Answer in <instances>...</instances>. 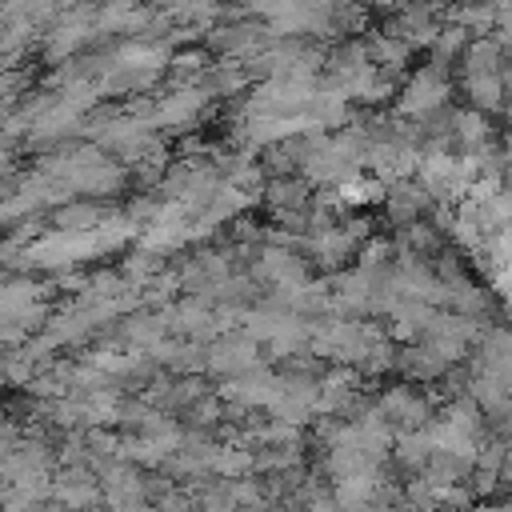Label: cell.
<instances>
[{"mask_svg": "<svg viewBox=\"0 0 512 512\" xmlns=\"http://www.w3.org/2000/svg\"><path fill=\"white\" fill-rule=\"evenodd\" d=\"M448 96H452V80H448L444 64H440V60H432V64L416 68V72L400 84V92H396V112L424 120V116L440 112V108L448 104Z\"/></svg>", "mask_w": 512, "mask_h": 512, "instance_id": "obj_1", "label": "cell"}, {"mask_svg": "<svg viewBox=\"0 0 512 512\" xmlns=\"http://www.w3.org/2000/svg\"><path fill=\"white\" fill-rule=\"evenodd\" d=\"M276 392H280V376L260 364H252L236 376H224V384H220V396L232 400L236 408H268Z\"/></svg>", "mask_w": 512, "mask_h": 512, "instance_id": "obj_2", "label": "cell"}, {"mask_svg": "<svg viewBox=\"0 0 512 512\" xmlns=\"http://www.w3.org/2000/svg\"><path fill=\"white\" fill-rule=\"evenodd\" d=\"M436 208V196L428 192V184L420 176H400V180H388L384 188V212L392 224H408V220H420L424 212Z\"/></svg>", "mask_w": 512, "mask_h": 512, "instance_id": "obj_3", "label": "cell"}, {"mask_svg": "<svg viewBox=\"0 0 512 512\" xmlns=\"http://www.w3.org/2000/svg\"><path fill=\"white\" fill-rule=\"evenodd\" d=\"M376 408H380L388 420H396L400 428H424L428 416H432L428 396H420L412 384H392L388 392L376 396Z\"/></svg>", "mask_w": 512, "mask_h": 512, "instance_id": "obj_4", "label": "cell"}, {"mask_svg": "<svg viewBox=\"0 0 512 512\" xmlns=\"http://www.w3.org/2000/svg\"><path fill=\"white\" fill-rule=\"evenodd\" d=\"M252 364H260V360H256V336H248V332L224 336L208 348V372H216V376H236Z\"/></svg>", "mask_w": 512, "mask_h": 512, "instance_id": "obj_5", "label": "cell"}, {"mask_svg": "<svg viewBox=\"0 0 512 512\" xmlns=\"http://www.w3.org/2000/svg\"><path fill=\"white\" fill-rule=\"evenodd\" d=\"M264 188H268L264 200L272 212H292V208L312 204V180L308 176H272Z\"/></svg>", "mask_w": 512, "mask_h": 512, "instance_id": "obj_6", "label": "cell"}, {"mask_svg": "<svg viewBox=\"0 0 512 512\" xmlns=\"http://www.w3.org/2000/svg\"><path fill=\"white\" fill-rule=\"evenodd\" d=\"M464 96H468L472 108L496 116V112H504V100H508V92H504V76H500V72L464 76Z\"/></svg>", "mask_w": 512, "mask_h": 512, "instance_id": "obj_7", "label": "cell"}, {"mask_svg": "<svg viewBox=\"0 0 512 512\" xmlns=\"http://www.w3.org/2000/svg\"><path fill=\"white\" fill-rule=\"evenodd\" d=\"M392 452H396V460H400L408 472H424V464H428V460H432V452H436L428 424H424V428H400V432H396Z\"/></svg>", "mask_w": 512, "mask_h": 512, "instance_id": "obj_8", "label": "cell"}, {"mask_svg": "<svg viewBox=\"0 0 512 512\" xmlns=\"http://www.w3.org/2000/svg\"><path fill=\"white\" fill-rule=\"evenodd\" d=\"M116 212L112 208H100V204H80V200H64V208L52 212V228H68V232H92L100 228L104 220H112Z\"/></svg>", "mask_w": 512, "mask_h": 512, "instance_id": "obj_9", "label": "cell"}, {"mask_svg": "<svg viewBox=\"0 0 512 512\" xmlns=\"http://www.w3.org/2000/svg\"><path fill=\"white\" fill-rule=\"evenodd\" d=\"M460 60H464V76H480V72H500L508 52L500 48L496 36H472Z\"/></svg>", "mask_w": 512, "mask_h": 512, "instance_id": "obj_10", "label": "cell"}, {"mask_svg": "<svg viewBox=\"0 0 512 512\" xmlns=\"http://www.w3.org/2000/svg\"><path fill=\"white\" fill-rule=\"evenodd\" d=\"M448 20L464 24L472 36H488V32H496V24H500L492 0H460V4L448 8Z\"/></svg>", "mask_w": 512, "mask_h": 512, "instance_id": "obj_11", "label": "cell"}, {"mask_svg": "<svg viewBox=\"0 0 512 512\" xmlns=\"http://www.w3.org/2000/svg\"><path fill=\"white\" fill-rule=\"evenodd\" d=\"M364 44H368V56H372V64L404 72V64H408V52H412V44H408L404 36H396V32H372Z\"/></svg>", "mask_w": 512, "mask_h": 512, "instance_id": "obj_12", "label": "cell"}, {"mask_svg": "<svg viewBox=\"0 0 512 512\" xmlns=\"http://www.w3.org/2000/svg\"><path fill=\"white\" fill-rule=\"evenodd\" d=\"M396 244H400V252L432 256V252H440V248H444V236H440V224L408 220V224H400V232H396Z\"/></svg>", "mask_w": 512, "mask_h": 512, "instance_id": "obj_13", "label": "cell"}, {"mask_svg": "<svg viewBox=\"0 0 512 512\" xmlns=\"http://www.w3.org/2000/svg\"><path fill=\"white\" fill-rule=\"evenodd\" d=\"M448 284H452V300H448L452 312H464V316H476V320L488 316L492 300H488V292H484L480 284H472V280H464V276H452Z\"/></svg>", "mask_w": 512, "mask_h": 512, "instance_id": "obj_14", "label": "cell"}, {"mask_svg": "<svg viewBox=\"0 0 512 512\" xmlns=\"http://www.w3.org/2000/svg\"><path fill=\"white\" fill-rule=\"evenodd\" d=\"M468 40H472V32L464 28V24H456V20H448V24H440V32H436V40H432V60H456V56H464V48H468Z\"/></svg>", "mask_w": 512, "mask_h": 512, "instance_id": "obj_15", "label": "cell"}, {"mask_svg": "<svg viewBox=\"0 0 512 512\" xmlns=\"http://www.w3.org/2000/svg\"><path fill=\"white\" fill-rule=\"evenodd\" d=\"M168 68H172V84H196V80H204V72H208V52H200V48L176 52V56L168 60Z\"/></svg>", "mask_w": 512, "mask_h": 512, "instance_id": "obj_16", "label": "cell"}, {"mask_svg": "<svg viewBox=\"0 0 512 512\" xmlns=\"http://www.w3.org/2000/svg\"><path fill=\"white\" fill-rule=\"evenodd\" d=\"M504 148H508V152H512V124H508V128H504Z\"/></svg>", "mask_w": 512, "mask_h": 512, "instance_id": "obj_17", "label": "cell"}, {"mask_svg": "<svg viewBox=\"0 0 512 512\" xmlns=\"http://www.w3.org/2000/svg\"><path fill=\"white\" fill-rule=\"evenodd\" d=\"M424 4H432V8H444V4H448V0H424Z\"/></svg>", "mask_w": 512, "mask_h": 512, "instance_id": "obj_18", "label": "cell"}, {"mask_svg": "<svg viewBox=\"0 0 512 512\" xmlns=\"http://www.w3.org/2000/svg\"><path fill=\"white\" fill-rule=\"evenodd\" d=\"M248 4H252V0H248Z\"/></svg>", "mask_w": 512, "mask_h": 512, "instance_id": "obj_19", "label": "cell"}]
</instances>
